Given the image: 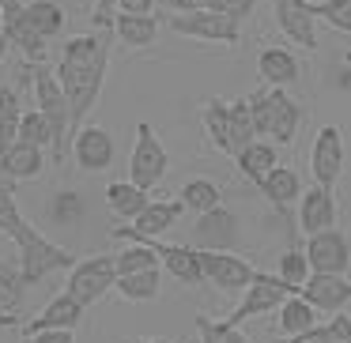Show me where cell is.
I'll return each instance as SVG.
<instances>
[{"mask_svg": "<svg viewBox=\"0 0 351 343\" xmlns=\"http://www.w3.org/2000/svg\"><path fill=\"white\" fill-rule=\"evenodd\" d=\"M110 38H114V31H95V34H76L61 46L57 79H61V91L69 99L72 136L84 129L87 114L99 106L106 68H110Z\"/></svg>", "mask_w": 351, "mask_h": 343, "instance_id": "obj_1", "label": "cell"}, {"mask_svg": "<svg viewBox=\"0 0 351 343\" xmlns=\"http://www.w3.org/2000/svg\"><path fill=\"white\" fill-rule=\"evenodd\" d=\"M245 102H250V114H253V125H257V136H272V144H280V147L295 144L298 125H302V110H298V102L291 99L283 87L261 84L257 91L245 94Z\"/></svg>", "mask_w": 351, "mask_h": 343, "instance_id": "obj_2", "label": "cell"}, {"mask_svg": "<svg viewBox=\"0 0 351 343\" xmlns=\"http://www.w3.org/2000/svg\"><path fill=\"white\" fill-rule=\"evenodd\" d=\"M167 166H170V155L167 147L159 144L155 129L147 121L136 125V144H132V155H129V181H136L140 189L152 192L155 185L167 177Z\"/></svg>", "mask_w": 351, "mask_h": 343, "instance_id": "obj_3", "label": "cell"}, {"mask_svg": "<svg viewBox=\"0 0 351 343\" xmlns=\"http://www.w3.org/2000/svg\"><path fill=\"white\" fill-rule=\"evenodd\" d=\"M170 31L182 34V38H193V42H223V46H238V23L212 8H197V12H174L167 19Z\"/></svg>", "mask_w": 351, "mask_h": 343, "instance_id": "obj_4", "label": "cell"}, {"mask_svg": "<svg viewBox=\"0 0 351 343\" xmlns=\"http://www.w3.org/2000/svg\"><path fill=\"white\" fill-rule=\"evenodd\" d=\"M238 238H242V219H238V212L215 204V207H208V212L197 215V227H193V249L234 253Z\"/></svg>", "mask_w": 351, "mask_h": 343, "instance_id": "obj_5", "label": "cell"}, {"mask_svg": "<svg viewBox=\"0 0 351 343\" xmlns=\"http://www.w3.org/2000/svg\"><path fill=\"white\" fill-rule=\"evenodd\" d=\"M117 272H114V257L110 253H95L87 260H76L69 268V294H76L84 305H95L106 290H114Z\"/></svg>", "mask_w": 351, "mask_h": 343, "instance_id": "obj_6", "label": "cell"}, {"mask_svg": "<svg viewBox=\"0 0 351 343\" xmlns=\"http://www.w3.org/2000/svg\"><path fill=\"white\" fill-rule=\"evenodd\" d=\"M291 294H298L295 287H287V283L280 279V275H268V272H257L253 275V283L242 290V302H238V309L230 313V325H245L250 317H261V313H272L280 309L283 302H287Z\"/></svg>", "mask_w": 351, "mask_h": 343, "instance_id": "obj_7", "label": "cell"}, {"mask_svg": "<svg viewBox=\"0 0 351 343\" xmlns=\"http://www.w3.org/2000/svg\"><path fill=\"white\" fill-rule=\"evenodd\" d=\"M200 253V272H204V283H212L223 294H238L253 283L257 268L250 260L234 257V253H212V249H197Z\"/></svg>", "mask_w": 351, "mask_h": 343, "instance_id": "obj_8", "label": "cell"}, {"mask_svg": "<svg viewBox=\"0 0 351 343\" xmlns=\"http://www.w3.org/2000/svg\"><path fill=\"white\" fill-rule=\"evenodd\" d=\"M72 159H76V166L84 170V174H102V170H110V162H114V136H110L102 125H84V129L72 136L69 144Z\"/></svg>", "mask_w": 351, "mask_h": 343, "instance_id": "obj_9", "label": "cell"}, {"mask_svg": "<svg viewBox=\"0 0 351 343\" xmlns=\"http://www.w3.org/2000/svg\"><path fill=\"white\" fill-rule=\"evenodd\" d=\"M182 200H147V207L132 219V227H114V238H129V242H147V238H162L178 219H182Z\"/></svg>", "mask_w": 351, "mask_h": 343, "instance_id": "obj_10", "label": "cell"}, {"mask_svg": "<svg viewBox=\"0 0 351 343\" xmlns=\"http://www.w3.org/2000/svg\"><path fill=\"white\" fill-rule=\"evenodd\" d=\"M310 170H313V181L325 185V189L336 192V181L343 174V136L336 125H325L313 140V151H310Z\"/></svg>", "mask_w": 351, "mask_h": 343, "instance_id": "obj_11", "label": "cell"}, {"mask_svg": "<svg viewBox=\"0 0 351 343\" xmlns=\"http://www.w3.org/2000/svg\"><path fill=\"white\" fill-rule=\"evenodd\" d=\"M0 19H4V34H8V42L23 53V61L31 64H46L49 57V38H42L38 31H34L31 23H27V4H19V0H12L8 8L0 12Z\"/></svg>", "mask_w": 351, "mask_h": 343, "instance_id": "obj_12", "label": "cell"}, {"mask_svg": "<svg viewBox=\"0 0 351 343\" xmlns=\"http://www.w3.org/2000/svg\"><path fill=\"white\" fill-rule=\"evenodd\" d=\"M306 257H310L313 272H332V275H343L351 264V249H348V238L343 230L328 227L321 234H310L306 238Z\"/></svg>", "mask_w": 351, "mask_h": 343, "instance_id": "obj_13", "label": "cell"}, {"mask_svg": "<svg viewBox=\"0 0 351 343\" xmlns=\"http://www.w3.org/2000/svg\"><path fill=\"white\" fill-rule=\"evenodd\" d=\"M328 227H336V192L313 181L298 196V230L310 238V234H321Z\"/></svg>", "mask_w": 351, "mask_h": 343, "instance_id": "obj_14", "label": "cell"}, {"mask_svg": "<svg viewBox=\"0 0 351 343\" xmlns=\"http://www.w3.org/2000/svg\"><path fill=\"white\" fill-rule=\"evenodd\" d=\"M310 305H317V313H340L351 302V279L348 275H332V272H313L306 279V287L298 290Z\"/></svg>", "mask_w": 351, "mask_h": 343, "instance_id": "obj_15", "label": "cell"}, {"mask_svg": "<svg viewBox=\"0 0 351 343\" xmlns=\"http://www.w3.org/2000/svg\"><path fill=\"white\" fill-rule=\"evenodd\" d=\"M313 12L306 0H276V23L287 34L295 46L302 49H317V23H313Z\"/></svg>", "mask_w": 351, "mask_h": 343, "instance_id": "obj_16", "label": "cell"}, {"mask_svg": "<svg viewBox=\"0 0 351 343\" xmlns=\"http://www.w3.org/2000/svg\"><path fill=\"white\" fill-rule=\"evenodd\" d=\"M84 309L87 305L80 302L76 294H69V290H61L57 298H49V305L38 313V317H31V320H23V335H34V332H42V328H76L80 320H84Z\"/></svg>", "mask_w": 351, "mask_h": 343, "instance_id": "obj_17", "label": "cell"}, {"mask_svg": "<svg viewBox=\"0 0 351 343\" xmlns=\"http://www.w3.org/2000/svg\"><path fill=\"white\" fill-rule=\"evenodd\" d=\"M147 242L155 245L162 268H167L182 287H200V283H204V272H200V253L193 249V245H162L159 238H147Z\"/></svg>", "mask_w": 351, "mask_h": 343, "instance_id": "obj_18", "label": "cell"}, {"mask_svg": "<svg viewBox=\"0 0 351 343\" xmlns=\"http://www.w3.org/2000/svg\"><path fill=\"white\" fill-rule=\"evenodd\" d=\"M0 166H4V174L16 177V181H31V177H38L46 170V147L12 140L8 147H0Z\"/></svg>", "mask_w": 351, "mask_h": 343, "instance_id": "obj_19", "label": "cell"}, {"mask_svg": "<svg viewBox=\"0 0 351 343\" xmlns=\"http://www.w3.org/2000/svg\"><path fill=\"white\" fill-rule=\"evenodd\" d=\"M257 189L265 192V200H268V204H272L280 215H287L291 204H298V196H302V181H298V174H295L291 166H280V162L268 170L265 181H261Z\"/></svg>", "mask_w": 351, "mask_h": 343, "instance_id": "obj_20", "label": "cell"}, {"mask_svg": "<svg viewBox=\"0 0 351 343\" xmlns=\"http://www.w3.org/2000/svg\"><path fill=\"white\" fill-rule=\"evenodd\" d=\"M257 76H261V84H268V87H291V84H298L302 68H298V57L291 53V49L272 46L257 57Z\"/></svg>", "mask_w": 351, "mask_h": 343, "instance_id": "obj_21", "label": "cell"}, {"mask_svg": "<svg viewBox=\"0 0 351 343\" xmlns=\"http://www.w3.org/2000/svg\"><path fill=\"white\" fill-rule=\"evenodd\" d=\"M114 34L121 38V46H129V49H147V46H155L159 19H155V16H129V12H117V16H114Z\"/></svg>", "mask_w": 351, "mask_h": 343, "instance_id": "obj_22", "label": "cell"}, {"mask_svg": "<svg viewBox=\"0 0 351 343\" xmlns=\"http://www.w3.org/2000/svg\"><path fill=\"white\" fill-rule=\"evenodd\" d=\"M114 290L125 298V302H155L162 290V272L159 268H140V272L117 275Z\"/></svg>", "mask_w": 351, "mask_h": 343, "instance_id": "obj_23", "label": "cell"}, {"mask_svg": "<svg viewBox=\"0 0 351 343\" xmlns=\"http://www.w3.org/2000/svg\"><path fill=\"white\" fill-rule=\"evenodd\" d=\"M234 162H238V170H242V177H250L253 185H261L265 181V174L280 162V151H276V144L272 140H253L245 151H238L234 155Z\"/></svg>", "mask_w": 351, "mask_h": 343, "instance_id": "obj_24", "label": "cell"}, {"mask_svg": "<svg viewBox=\"0 0 351 343\" xmlns=\"http://www.w3.org/2000/svg\"><path fill=\"white\" fill-rule=\"evenodd\" d=\"M106 207L117 219H136L147 207V189H140L136 181H110L106 185Z\"/></svg>", "mask_w": 351, "mask_h": 343, "instance_id": "obj_25", "label": "cell"}, {"mask_svg": "<svg viewBox=\"0 0 351 343\" xmlns=\"http://www.w3.org/2000/svg\"><path fill=\"white\" fill-rule=\"evenodd\" d=\"M276 325H280V332L287 335V340L310 332V328H317V305H310L302 294H291L287 302L280 305V320H276Z\"/></svg>", "mask_w": 351, "mask_h": 343, "instance_id": "obj_26", "label": "cell"}, {"mask_svg": "<svg viewBox=\"0 0 351 343\" xmlns=\"http://www.w3.org/2000/svg\"><path fill=\"white\" fill-rule=\"evenodd\" d=\"M257 140V125H253V114H250V102L238 99L230 102V129H227V155L234 159L238 151H245V147Z\"/></svg>", "mask_w": 351, "mask_h": 343, "instance_id": "obj_27", "label": "cell"}, {"mask_svg": "<svg viewBox=\"0 0 351 343\" xmlns=\"http://www.w3.org/2000/svg\"><path fill=\"white\" fill-rule=\"evenodd\" d=\"M46 212H49V219L57 223V227H64V230H76L80 223L87 219V200L80 196V192H53L49 196V204H46Z\"/></svg>", "mask_w": 351, "mask_h": 343, "instance_id": "obj_28", "label": "cell"}, {"mask_svg": "<svg viewBox=\"0 0 351 343\" xmlns=\"http://www.w3.org/2000/svg\"><path fill=\"white\" fill-rule=\"evenodd\" d=\"M19 117H23V94L16 84H0V147L19 140Z\"/></svg>", "mask_w": 351, "mask_h": 343, "instance_id": "obj_29", "label": "cell"}, {"mask_svg": "<svg viewBox=\"0 0 351 343\" xmlns=\"http://www.w3.org/2000/svg\"><path fill=\"white\" fill-rule=\"evenodd\" d=\"M204 136L212 140V147H219L227 155V129H230V102L223 99H208L204 102Z\"/></svg>", "mask_w": 351, "mask_h": 343, "instance_id": "obj_30", "label": "cell"}, {"mask_svg": "<svg viewBox=\"0 0 351 343\" xmlns=\"http://www.w3.org/2000/svg\"><path fill=\"white\" fill-rule=\"evenodd\" d=\"M27 23H31L42 38H57L61 27H64V12L53 0H31V4H27Z\"/></svg>", "mask_w": 351, "mask_h": 343, "instance_id": "obj_31", "label": "cell"}, {"mask_svg": "<svg viewBox=\"0 0 351 343\" xmlns=\"http://www.w3.org/2000/svg\"><path fill=\"white\" fill-rule=\"evenodd\" d=\"M193 325H197L200 343H250V335L242 332V325H230V320H212V317H204V313H197Z\"/></svg>", "mask_w": 351, "mask_h": 343, "instance_id": "obj_32", "label": "cell"}, {"mask_svg": "<svg viewBox=\"0 0 351 343\" xmlns=\"http://www.w3.org/2000/svg\"><path fill=\"white\" fill-rule=\"evenodd\" d=\"M140 268H159V253H155L152 242H132V245H125V249L114 257V272L117 275L140 272Z\"/></svg>", "mask_w": 351, "mask_h": 343, "instance_id": "obj_33", "label": "cell"}, {"mask_svg": "<svg viewBox=\"0 0 351 343\" xmlns=\"http://www.w3.org/2000/svg\"><path fill=\"white\" fill-rule=\"evenodd\" d=\"M223 200V192H219V185L215 181H208V177H189V181L182 185V204L185 207H193V212H208V207H215Z\"/></svg>", "mask_w": 351, "mask_h": 343, "instance_id": "obj_34", "label": "cell"}, {"mask_svg": "<svg viewBox=\"0 0 351 343\" xmlns=\"http://www.w3.org/2000/svg\"><path fill=\"white\" fill-rule=\"evenodd\" d=\"M276 275H280L287 287L302 290L306 279L313 275V264H310V257H306V249H287V253H283V257H280V268H276Z\"/></svg>", "mask_w": 351, "mask_h": 343, "instance_id": "obj_35", "label": "cell"}, {"mask_svg": "<svg viewBox=\"0 0 351 343\" xmlns=\"http://www.w3.org/2000/svg\"><path fill=\"white\" fill-rule=\"evenodd\" d=\"M23 294H27V283L19 275V264H0V305L8 313H16Z\"/></svg>", "mask_w": 351, "mask_h": 343, "instance_id": "obj_36", "label": "cell"}, {"mask_svg": "<svg viewBox=\"0 0 351 343\" xmlns=\"http://www.w3.org/2000/svg\"><path fill=\"white\" fill-rule=\"evenodd\" d=\"M313 16H321L328 27L351 34V0H306Z\"/></svg>", "mask_w": 351, "mask_h": 343, "instance_id": "obj_37", "label": "cell"}, {"mask_svg": "<svg viewBox=\"0 0 351 343\" xmlns=\"http://www.w3.org/2000/svg\"><path fill=\"white\" fill-rule=\"evenodd\" d=\"M19 140L34 144V147H49L53 132H49V121L42 110H23V117H19Z\"/></svg>", "mask_w": 351, "mask_h": 343, "instance_id": "obj_38", "label": "cell"}, {"mask_svg": "<svg viewBox=\"0 0 351 343\" xmlns=\"http://www.w3.org/2000/svg\"><path fill=\"white\" fill-rule=\"evenodd\" d=\"M208 8L219 12V16H227V19H234V23H242V19L253 16L257 0H208Z\"/></svg>", "mask_w": 351, "mask_h": 343, "instance_id": "obj_39", "label": "cell"}, {"mask_svg": "<svg viewBox=\"0 0 351 343\" xmlns=\"http://www.w3.org/2000/svg\"><path fill=\"white\" fill-rule=\"evenodd\" d=\"M114 16H117V0H95L91 27L95 31H114Z\"/></svg>", "mask_w": 351, "mask_h": 343, "instance_id": "obj_40", "label": "cell"}, {"mask_svg": "<svg viewBox=\"0 0 351 343\" xmlns=\"http://www.w3.org/2000/svg\"><path fill=\"white\" fill-rule=\"evenodd\" d=\"M27 343H76L72 328H42V332L27 335Z\"/></svg>", "mask_w": 351, "mask_h": 343, "instance_id": "obj_41", "label": "cell"}, {"mask_svg": "<svg viewBox=\"0 0 351 343\" xmlns=\"http://www.w3.org/2000/svg\"><path fill=\"white\" fill-rule=\"evenodd\" d=\"M159 0H117V12H129V16H152Z\"/></svg>", "mask_w": 351, "mask_h": 343, "instance_id": "obj_42", "label": "cell"}, {"mask_svg": "<svg viewBox=\"0 0 351 343\" xmlns=\"http://www.w3.org/2000/svg\"><path fill=\"white\" fill-rule=\"evenodd\" d=\"M287 343H340L328 328H310V332H302V335H291Z\"/></svg>", "mask_w": 351, "mask_h": 343, "instance_id": "obj_43", "label": "cell"}, {"mask_svg": "<svg viewBox=\"0 0 351 343\" xmlns=\"http://www.w3.org/2000/svg\"><path fill=\"white\" fill-rule=\"evenodd\" d=\"M328 332H332L340 343H351V317L348 313H336V317L328 320Z\"/></svg>", "mask_w": 351, "mask_h": 343, "instance_id": "obj_44", "label": "cell"}, {"mask_svg": "<svg viewBox=\"0 0 351 343\" xmlns=\"http://www.w3.org/2000/svg\"><path fill=\"white\" fill-rule=\"evenodd\" d=\"M162 8L174 16V12H197V8H208V0H162Z\"/></svg>", "mask_w": 351, "mask_h": 343, "instance_id": "obj_45", "label": "cell"}, {"mask_svg": "<svg viewBox=\"0 0 351 343\" xmlns=\"http://www.w3.org/2000/svg\"><path fill=\"white\" fill-rule=\"evenodd\" d=\"M12 325H19V317H12V313L0 305V332H4V328H12Z\"/></svg>", "mask_w": 351, "mask_h": 343, "instance_id": "obj_46", "label": "cell"}, {"mask_svg": "<svg viewBox=\"0 0 351 343\" xmlns=\"http://www.w3.org/2000/svg\"><path fill=\"white\" fill-rule=\"evenodd\" d=\"M8 49H12V42H8V34L0 31V61H4V57H8Z\"/></svg>", "mask_w": 351, "mask_h": 343, "instance_id": "obj_47", "label": "cell"}, {"mask_svg": "<svg viewBox=\"0 0 351 343\" xmlns=\"http://www.w3.org/2000/svg\"><path fill=\"white\" fill-rule=\"evenodd\" d=\"M136 343H170V340H136Z\"/></svg>", "mask_w": 351, "mask_h": 343, "instance_id": "obj_48", "label": "cell"}, {"mask_svg": "<svg viewBox=\"0 0 351 343\" xmlns=\"http://www.w3.org/2000/svg\"><path fill=\"white\" fill-rule=\"evenodd\" d=\"M8 4H12V0H0V12H4V8H8Z\"/></svg>", "mask_w": 351, "mask_h": 343, "instance_id": "obj_49", "label": "cell"}, {"mask_svg": "<svg viewBox=\"0 0 351 343\" xmlns=\"http://www.w3.org/2000/svg\"><path fill=\"white\" fill-rule=\"evenodd\" d=\"M0 31H4V19H0Z\"/></svg>", "mask_w": 351, "mask_h": 343, "instance_id": "obj_50", "label": "cell"}, {"mask_svg": "<svg viewBox=\"0 0 351 343\" xmlns=\"http://www.w3.org/2000/svg\"><path fill=\"white\" fill-rule=\"evenodd\" d=\"M348 68H351V64H348Z\"/></svg>", "mask_w": 351, "mask_h": 343, "instance_id": "obj_51", "label": "cell"}]
</instances>
